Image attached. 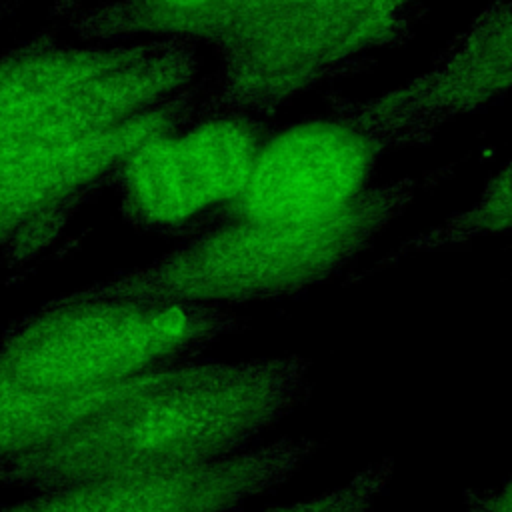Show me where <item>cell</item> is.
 <instances>
[{
	"label": "cell",
	"instance_id": "6da1fadb",
	"mask_svg": "<svg viewBox=\"0 0 512 512\" xmlns=\"http://www.w3.org/2000/svg\"><path fill=\"white\" fill-rule=\"evenodd\" d=\"M302 356L186 362L68 434L0 462V488L34 492L228 458L308 390Z\"/></svg>",
	"mask_w": 512,
	"mask_h": 512
},
{
	"label": "cell",
	"instance_id": "7a4b0ae2",
	"mask_svg": "<svg viewBox=\"0 0 512 512\" xmlns=\"http://www.w3.org/2000/svg\"><path fill=\"white\" fill-rule=\"evenodd\" d=\"M418 184L402 178L372 186L314 222L222 220L152 264L80 294L212 306L292 296L354 262L410 206Z\"/></svg>",
	"mask_w": 512,
	"mask_h": 512
},
{
	"label": "cell",
	"instance_id": "3957f363",
	"mask_svg": "<svg viewBox=\"0 0 512 512\" xmlns=\"http://www.w3.org/2000/svg\"><path fill=\"white\" fill-rule=\"evenodd\" d=\"M422 0H234L210 46L218 70L196 116H260L398 42Z\"/></svg>",
	"mask_w": 512,
	"mask_h": 512
},
{
	"label": "cell",
	"instance_id": "277c9868",
	"mask_svg": "<svg viewBox=\"0 0 512 512\" xmlns=\"http://www.w3.org/2000/svg\"><path fill=\"white\" fill-rule=\"evenodd\" d=\"M238 326L240 316L226 306L74 292L6 328L0 358L36 386L82 390L186 364Z\"/></svg>",
	"mask_w": 512,
	"mask_h": 512
},
{
	"label": "cell",
	"instance_id": "5b68a950",
	"mask_svg": "<svg viewBox=\"0 0 512 512\" xmlns=\"http://www.w3.org/2000/svg\"><path fill=\"white\" fill-rule=\"evenodd\" d=\"M262 142V122L242 112L146 138L112 170L126 218L160 232L202 226L238 196Z\"/></svg>",
	"mask_w": 512,
	"mask_h": 512
},
{
	"label": "cell",
	"instance_id": "8992f818",
	"mask_svg": "<svg viewBox=\"0 0 512 512\" xmlns=\"http://www.w3.org/2000/svg\"><path fill=\"white\" fill-rule=\"evenodd\" d=\"M388 148L380 134L338 114L292 124L262 142L238 196L202 226L328 218L374 186Z\"/></svg>",
	"mask_w": 512,
	"mask_h": 512
},
{
	"label": "cell",
	"instance_id": "52a82bcc",
	"mask_svg": "<svg viewBox=\"0 0 512 512\" xmlns=\"http://www.w3.org/2000/svg\"><path fill=\"white\" fill-rule=\"evenodd\" d=\"M192 88L122 124L92 132L34 130L0 136V240L112 174L146 138L192 122Z\"/></svg>",
	"mask_w": 512,
	"mask_h": 512
},
{
	"label": "cell",
	"instance_id": "ba28073f",
	"mask_svg": "<svg viewBox=\"0 0 512 512\" xmlns=\"http://www.w3.org/2000/svg\"><path fill=\"white\" fill-rule=\"evenodd\" d=\"M314 448L312 440L284 438L194 466L42 490L0 512H234L250 496L286 482Z\"/></svg>",
	"mask_w": 512,
	"mask_h": 512
},
{
	"label": "cell",
	"instance_id": "9c48e42d",
	"mask_svg": "<svg viewBox=\"0 0 512 512\" xmlns=\"http://www.w3.org/2000/svg\"><path fill=\"white\" fill-rule=\"evenodd\" d=\"M510 86V10L488 8L420 76L362 102L336 104L390 148L432 136L442 124L494 102Z\"/></svg>",
	"mask_w": 512,
	"mask_h": 512
},
{
	"label": "cell",
	"instance_id": "30bf717a",
	"mask_svg": "<svg viewBox=\"0 0 512 512\" xmlns=\"http://www.w3.org/2000/svg\"><path fill=\"white\" fill-rule=\"evenodd\" d=\"M172 368L108 386L52 390L20 378L0 358V462L36 450L106 408L160 384Z\"/></svg>",
	"mask_w": 512,
	"mask_h": 512
},
{
	"label": "cell",
	"instance_id": "8fae6325",
	"mask_svg": "<svg viewBox=\"0 0 512 512\" xmlns=\"http://www.w3.org/2000/svg\"><path fill=\"white\" fill-rule=\"evenodd\" d=\"M234 0H120L88 26L100 34L212 42Z\"/></svg>",
	"mask_w": 512,
	"mask_h": 512
},
{
	"label": "cell",
	"instance_id": "7c38bea8",
	"mask_svg": "<svg viewBox=\"0 0 512 512\" xmlns=\"http://www.w3.org/2000/svg\"><path fill=\"white\" fill-rule=\"evenodd\" d=\"M508 226H510V178H508V166H504L502 172L494 176V180L486 186L478 204L454 216L442 228L430 230L432 234H424L420 238H414L398 246L400 248L398 252L406 254V252L436 250L440 246L458 244L474 236L498 234L508 230Z\"/></svg>",
	"mask_w": 512,
	"mask_h": 512
},
{
	"label": "cell",
	"instance_id": "4fadbf2b",
	"mask_svg": "<svg viewBox=\"0 0 512 512\" xmlns=\"http://www.w3.org/2000/svg\"><path fill=\"white\" fill-rule=\"evenodd\" d=\"M392 470V460H382L364 468L340 488H334L304 502L278 506L264 512H366L374 498L386 488Z\"/></svg>",
	"mask_w": 512,
	"mask_h": 512
},
{
	"label": "cell",
	"instance_id": "5bb4252c",
	"mask_svg": "<svg viewBox=\"0 0 512 512\" xmlns=\"http://www.w3.org/2000/svg\"><path fill=\"white\" fill-rule=\"evenodd\" d=\"M510 482L494 490H468L466 504L468 512H512L510 504Z\"/></svg>",
	"mask_w": 512,
	"mask_h": 512
}]
</instances>
